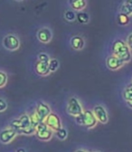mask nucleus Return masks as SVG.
<instances>
[{
    "instance_id": "f257e3e1",
    "label": "nucleus",
    "mask_w": 132,
    "mask_h": 152,
    "mask_svg": "<svg viewBox=\"0 0 132 152\" xmlns=\"http://www.w3.org/2000/svg\"><path fill=\"white\" fill-rule=\"evenodd\" d=\"M112 53L114 55L118 56L119 58L123 60L125 63H128L132 58L131 50L129 49L126 42L121 39H118L113 43Z\"/></svg>"
},
{
    "instance_id": "f03ea898",
    "label": "nucleus",
    "mask_w": 132,
    "mask_h": 152,
    "mask_svg": "<svg viewBox=\"0 0 132 152\" xmlns=\"http://www.w3.org/2000/svg\"><path fill=\"white\" fill-rule=\"evenodd\" d=\"M66 110L70 115H71L73 117L79 115V114H82L83 112L82 106L76 97H71L68 100Z\"/></svg>"
},
{
    "instance_id": "7ed1b4c3",
    "label": "nucleus",
    "mask_w": 132,
    "mask_h": 152,
    "mask_svg": "<svg viewBox=\"0 0 132 152\" xmlns=\"http://www.w3.org/2000/svg\"><path fill=\"white\" fill-rule=\"evenodd\" d=\"M3 46L8 51H15L20 46V40L15 34H7L3 39Z\"/></svg>"
},
{
    "instance_id": "20e7f679",
    "label": "nucleus",
    "mask_w": 132,
    "mask_h": 152,
    "mask_svg": "<svg viewBox=\"0 0 132 152\" xmlns=\"http://www.w3.org/2000/svg\"><path fill=\"white\" fill-rule=\"evenodd\" d=\"M45 124L48 126L49 129H51L53 131H57L58 129H60L62 128V122H61V119L60 117L54 112H51L49 115L47 116V118L44 121Z\"/></svg>"
},
{
    "instance_id": "39448f33",
    "label": "nucleus",
    "mask_w": 132,
    "mask_h": 152,
    "mask_svg": "<svg viewBox=\"0 0 132 152\" xmlns=\"http://www.w3.org/2000/svg\"><path fill=\"white\" fill-rule=\"evenodd\" d=\"M124 64H125V62L123 60H121L120 58H119L118 56L114 55V54L109 55L108 58L106 59V65L111 71L119 70Z\"/></svg>"
},
{
    "instance_id": "423d86ee",
    "label": "nucleus",
    "mask_w": 132,
    "mask_h": 152,
    "mask_svg": "<svg viewBox=\"0 0 132 152\" xmlns=\"http://www.w3.org/2000/svg\"><path fill=\"white\" fill-rule=\"evenodd\" d=\"M17 134V131L11 127L5 129L0 132V141L3 144H8L16 137Z\"/></svg>"
},
{
    "instance_id": "0eeeda50",
    "label": "nucleus",
    "mask_w": 132,
    "mask_h": 152,
    "mask_svg": "<svg viewBox=\"0 0 132 152\" xmlns=\"http://www.w3.org/2000/svg\"><path fill=\"white\" fill-rule=\"evenodd\" d=\"M34 111L37 114V116H38V118H39L41 122L44 121L45 119L47 118V116L52 112L50 107L46 103H44L43 102H40L39 103H37Z\"/></svg>"
},
{
    "instance_id": "6e6552de",
    "label": "nucleus",
    "mask_w": 132,
    "mask_h": 152,
    "mask_svg": "<svg viewBox=\"0 0 132 152\" xmlns=\"http://www.w3.org/2000/svg\"><path fill=\"white\" fill-rule=\"evenodd\" d=\"M97 119L92 110H87L83 111V126L87 129H92L97 125Z\"/></svg>"
},
{
    "instance_id": "1a4fd4ad",
    "label": "nucleus",
    "mask_w": 132,
    "mask_h": 152,
    "mask_svg": "<svg viewBox=\"0 0 132 152\" xmlns=\"http://www.w3.org/2000/svg\"><path fill=\"white\" fill-rule=\"evenodd\" d=\"M92 111L98 121H100L102 124H105L108 122V121H109L108 112L102 105H96L93 108Z\"/></svg>"
},
{
    "instance_id": "9d476101",
    "label": "nucleus",
    "mask_w": 132,
    "mask_h": 152,
    "mask_svg": "<svg viewBox=\"0 0 132 152\" xmlns=\"http://www.w3.org/2000/svg\"><path fill=\"white\" fill-rule=\"evenodd\" d=\"M37 39L43 44H48L53 39V33L48 27H44L37 32Z\"/></svg>"
},
{
    "instance_id": "9b49d317",
    "label": "nucleus",
    "mask_w": 132,
    "mask_h": 152,
    "mask_svg": "<svg viewBox=\"0 0 132 152\" xmlns=\"http://www.w3.org/2000/svg\"><path fill=\"white\" fill-rule=\"evenodd\" d=\"M71 46L72 49L76 51H81L84 48L85 45V41L83 39V37L81 35H74L71 38Z\"/></svg>"
},
{
    "instance_id": "f8f14e48",
    "label": "nucleus",
    "mask_w": 132,
    "mask_h": 152,
    "mask_svg": "<svg viewBox=\"0 0 132 152\" xmlns=\"http://www.w3.org/2000/svg\"><path fill=\"white\" fill-rule=\"evenodd\" d=\"M49 62H41L38 61L35 64V71L37 74L40 76H47L50 73L49 70Z\"/></svg>"
},
{
    "instance_id": "ddd939ff",
    "label": "nucleus",
    "mask_w": 132,
    "mask_h": 152,
    "mask_svg": "<svg viewBox=\"0 0 132 152\" xmlns=\"http://www.w3.org/2000/svg\"><path fill=\"white\" fill-rule=\"evenodd\" d=\"M35 135L37 136V139L42 141H49L53 135V131L51 129H46L42 131H36Z\"/></svg>"
},
{
    "instance_id": "4468645a",
    "label": "nucleus",
    "mask_w": 132,
    "mask_h": 152,
    "mask_svg": "<svg viewBox=\"0 0 132 152\" xmlns=\"http://www.w3.org/2000/svg\"><path fill=\"white\" fill-rule=\"evenodd\" d=\"M69 4L72 10L78 12L82 11L87 6L86 0H69Z\"/></svg>"
},
{
    "instance_id": "2eb2a0df",
    "label": "nucleus",
    "mask_w": 132,
    "mask_h": 152,
    "mask_svg": "<svg viewBox=\"0 0 132 152\" xmlns=\"http://www.w3.org/2000/svg\"><path fill=\"white\" fill-rule=\"evenodd\" d=\"M76 20L80 23V24H83L86 25L89 23L90 21V15L86 12H82V11H79L76 15Z\"/></svg>"
},
{
    "instance_id": "dca6fc26",
    "label": "nucleus",
    "mask_w": 132,
    "mask_h": 152,
    "mask_svg": "<svg viewBox=\"0 0 132 152\" xmlns=\"http://www.w3.org/2000/svg\"><path fill=\"white\" fill-rule=\"evenodd\" d=\"M129 21H130V18H129V15H126V14H123V13H120L118 15V17H117V22L120 26H126L129 24Z\"/></svg>"
},
{
    "instance_id": "f3484780",
    "label": "nucleus",
    "mask_w": 132,
    "mask_h": 152,
    "mask_svg": "<svg viewBox=\"0 0 132 152\" xmlns=\"http://www.w3.org/2000/svg\"><path fill=\"white\" fill-rule=\"evenodd\" d=\"M123 97H124V100L126 102L132 100V83H128L125 87L124 91H123Z\"/></svg>"
},
{
    "instance_id": "a211bd4d",
    "label": "nucleus",
    "mask_w": 132,
    "mask_h": 152,
    "mask_svg": "<svg viewBox=\"0 0 132 152\" xmlns=\"http://www.w3.org/2000/svg\"><path fill=\"white\" fill-rule=\"evenodd\" d=\"M19 121H20V123H21V129H25V128L31 125L30 117L27 115V114H23V115H21L20 118H19ZM18 133H19V132H18Z\"/></svg>"
},
{
    "instance_id": "6ab92c4d",
    "label": "nucleus",
    "mask_w": 132,
    "mask_h": 152,
    "mask_svg": "<svg viewBox=\"0 0 132 152\" xmlns=\"http://www.w3.org/2000/svg\"><path fill=\"white\" fill-rule=\"evenodd\" d=\"M49 70L50 72H54L59 69L60 66V63L57 59H50L49 61Z\"/></svg>"
},
{
    "instance_id": "aec40b11",
    "label": "nucleus",
    "mask_w": 132,
    "mask_h": 152,
    "mask_svg": "<svg viewBox=\"0 0 132 152\" xmlns=\"http://www.w3.org/2000/svg\"><path fill=\"white\" fill-rule=\"evenodd\" d=\"M76 15L77 14L75 13V11L72 10V9L71 10H67L64 13V18L69 22H72L74 20H76Z\"/></svg>"
},
{
    "instance_id": "412c9836",
    "label": "nucleus",
    "mask_w": 132,
    "mask_h": 152,
    "mask_svg": "<svg viewBox=\"0 0 132 152\" xmlns=\"http://www.w3.org/2000/svg\"><path fill=\"white\" fill-rule=\"evenodd\" d=\"M55 136L61 140H66V138L68 136V132L64 128H61L57 131H55Z\"/></svg>"
},
{
    "instance_id": "4be33fe9",
    "label": "nucleus",
    "mask_w": 132,
    "mask_h": 152,
    "mask_svg": "<svg viewBox=\"0 0 132 152\" xmlns=\"http://www.w3.org/2000/svg\"><path fill=\"white\" fill-rule=\"evenodd\" d=\"M120 13L126 14L128 15H132V6L128 5V4H123L120 7Z\"/></svg>"
},
{
    "instance_id": "5701e85b",
    "label": "nucleus",
    "mask_w": 132,
    "mask_h": 152,
    "mask_svg": "<svg viewBox=\"0 0 132 152\" xmlns=\"http://www.w3.org/2000/svg\"><path fill=\"white\" fill-rule=\"evenodd\" d=\"M19 133H24V134H26V135H32V134H35V128L31 124L30 126L21 129L19 131Z\"/></svg>"
},
{
    "instance_id": "b1692460",
    "label": "nucleus",
    "mask_w": 132,
    "mask_h": 152,
    "mask_svg": "<svg viewBox=\"0 0 132 152\" xmlns=\"http://www.w3.org/2000/svg\"><path fill=\"white\" fill-rule=\"evenodd\" d=\"M29 117H30L31 124H32L34 128H35L37 125H38V124L41 122V121H40V120H39V118H38V116H37V114L35 113V111H34V112H33Z\"/></svg>"
},
{
    "instance_id": "393cba45",
    "label": "nucleus",
    "mask_w": 132,
    "mask_h": 152,
    "mask_svg": "<svg viewBox=\"0 0 132 152\" xmlns=\"http://www.w3.org/2000/svg\"><path fill=\"white\" fill-rule=\"evenodd\" d=\"M7 83V75L5 72L0 71V88H3Z\"/></svg>"
},
{
    "instance_id": "a878e982",
    "label": "nucleus",
    "mask_w": 132,
    "mask_h": 152,
    "mask_svg": "<svg viewBox=\"0 0 132 152\" xmlns=\"http://www.w3.org/2000/svg\"><path fill=\"white\" fill-rule=\"evenodd\" d=\"M10 127L13 128V129H15L17 131V133L19 132V130L21 129V123H20L19 119H16V120L12 121L11 123H10Z\"/></svg>"
},
{
    "instance_id": "bb28decb",
    "label": "nucleus",
    "mask_w": 132,
    "mask_h": 152,
    "mask_svg": "<svg viewBox=\"0 0 132 152\" xmlns=\"http://www.w3.org/2000/svg\"><path fill=\"white\" fill-rule=\"evenodd\" d=\"M37 59H38V61H41V62H49L50 61V57H49V55L47 53H41L38 54Z\"/></svg>"
},
{
    "instance_id": "cd10ccee",
    "label": "nucleus",
    "mask_w": 132,
    "mask_h": 152,
    "mask_svg": "<svg viewBox=\"0 0 132 152\" xmlns=\"http://www.w3.org/2000/svg\"><path fill=\"white\" fill-rule=\"evenodd\" d=\"M7 109V102L4 99L0 98V112L5 111Z\"/></svg>"
},
{
    "instance_id": "c85d7f7f",
    "label": "nucleus",
    "mask_w": 132,
    "mask_h": 152,
    "mask_svg": "<svg viewBox=\"0 0 132 152\" xmlns=\"http://www.w3.org/2000/svg\"><path fill=\"white\" fill-rule=\"evenodd\" d=\"M75 121L79 125H82L83 126V112L82 114H79V115L75 116Z\"/></svg>"
},
{
    "instance_id": "c756f323",
    "label": "nucleus",
    "mask_w": 132,
    "mask_h": 152,
    "mask_svg": "<svg viewBox=\"0 0 132 152\" xmlns=\"http://www.w3.org/2000/svg\"><path fill=\"white\" fill-rule=\"evenodd\" d=\"M126 44L128 45V46L129 47V49L132 51V33L128 34V36L127 37L126 40Z\"/></svg>"
},
{
    "instance_id": "7c9ffc66",
    "label": "nucleus",
    "mask_w": 132,
    "mask_h": 152,
    "mask_svg": "<svg viewBox=\"0 0 132 152\" xmlns=\"http://www.w3.org/2000/svg\"><path fill=\"white\" fill-rule=\"evenodd\" d=\"M127 104L129 108L132 109V100H129V101H127Z\"/></svg>"
},
{
    "instance_id": "2f4dec72",
    "label": "nucleus",
    "mask_w": 132,
    "mask_h": 152,
    "mask_svg": "<svg viewBox=\"0 0 132 152\" xmlns=\"http://www.w3.org/2000/svg\"><path fill=\"white\" fill-rule=\"evenodd\" d=\"M15 152H26V149H25V148H17Z\"/></svg>"
},
{
    "instance_id": "473e14b6",
    "label": "nucleus",
    "mask_w": 132,
    "mask_h": 152,
    "mask_svg": "<svg viewBox=\"0 0 132 152\" xmlns=\"http://www.w3.org/2000/svg\"><path fill=\"white\" fill-rule=\"evenodd\" d=\"M125 3H126V4H128V5H130V6H132V0H126Z\"/></svg>"
},
{
    "instance_id": "72a5a7b5",
    "label": "nucleus",
    "mask_w": 132,
    "mask_h": 152,
    "mask_svg": "<svg viewBox=\"0 0 132 152\" xmlns=\"http://www.w3.org/2000/svg\"><path fill=\"white\" fill-rule=\"evenodd\" d=\"M75 152H87V151H85V150H82V149H79V150H76Z\"/></svg>"
},
{
    "instance_id": "f704fd0d",
    "label": "nucleus",
    "mask_w": 132,
    "mask_h": 152,
    "mask_svg": "<svg viewBox=\"0 0 132 152\" xmlns=\"http://www.w3.org/2000/svg\"><path fill=\"white\" fill-rule=\"evenodd\" d=\"M16 1H22V0H16Z\"/></svg>"
},
{
    "instance_id": "c9c22d12",
    "label": "nucleus",
    "mask_w": 132,
    "mask_h": 152,
    "mask_svg": "<svg viewBox=\"0 0 132 152\" xmlns=\"http://www.w3.org/2000/svg\"><path fill=\"white\" fill-rule=\"evenodd\" d=\"M94 152H99V151H94Z\"/></svg>"
}]
</instances>
